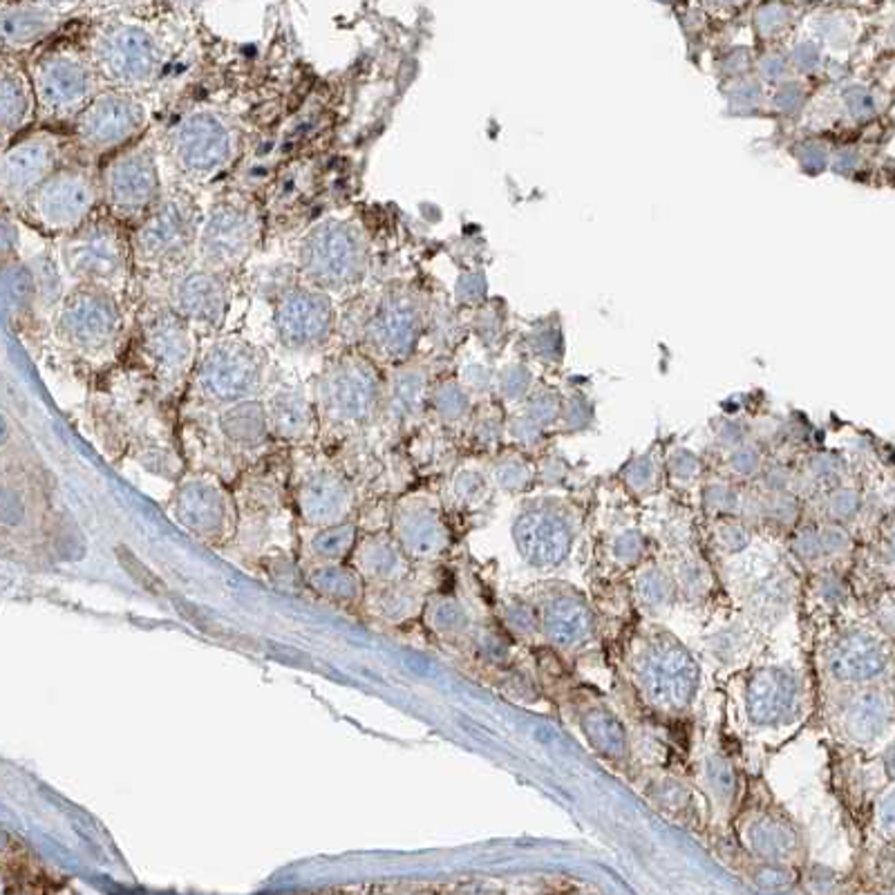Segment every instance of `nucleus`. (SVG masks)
<instances>
[{
    "instance_id": "1",
    "label": "nucleus",
    "mask_w": 895,
    "mask_h": 895,
    "mask_svg": "<svg viewBox=\"0 0 895 895\" xmlns=\"http://www.w3.org/2000/svg\"><path fill=\"white\" fill-rule=\"evenodd\" d=\"M300 268L319 289L341 291L361 283L368 268V244L354 224L325 219L300 247Z\"/></svg>"
},
{
    "instance_id": "2",
    "label": "nucleus",
    "mask_w": 895,
    "mask_h": 895,
    "mask_svg": "<svg viewBox=\"0 0 895 895\" xmlns=\"http://www.w3.org/2000/svg\"><path fill=\"white\" fill-rule=\"evenodd\" d=\"M701 671L692 654L671 636L652 639L639 658V681L647 699L660 707L683 709L699 690Z\"/></svg>"
},
{
    "instance_id": "3",
    "label": "nucleus",
    "mask_w": 895,
    "mask_h": 895,
    "mask_svg": "<svg viewBox=\"0 0 895 895\" xmlns=\"http://www.w3.org/2000/svg\"><path fill=\"white\" fill-rule=\"evenodd\" d=\"M68 276L81 285H108L121 281L128 262V244L112 222H85L61 247Z\"/></svg>"
},
{
    "instance_id": "4",
    "label": "nucleus",
    "mask_w": 895,
    "mask_h": 895,
    "mask_svg": "<svg viewBox=\"0 0 895 895\" xmlns=\"http://www.w3.org/2000/svg\"><path fill=\"white\" fill-rule=\"evenodd\" d=\"M170 155L187 175H213L234 155V130L219 115L198 110L172 128Z\"/></svg>"
},
{
    "instance_id": "5",
    "label": "nucleus",
    "mask_w": 895,
    "mask_h": 895,
    "mask_svg": "<svg viewBox=\"0 0 895 895\" xmlns=\"http://www.w3.org/2000/svg\"><path fill=\"white\" fill-rule=\"evenodd\" d=\"M198 240L195 206L184 195L162 200L134 234L132 251L142 264H164L182 258Z\"/></svg>"
},
{
    "instance_id": "6",
    "label": "nucleus",
    "mask_w": 895,
    "mask_h": 895,
    "mask_svg": "<svg viewBox=\"0 0 895 895\" xmlns=\"http://www.w3.org/2000/svg\"><path fill=\"white\" fill-rule=\"evenodd\" d=\"M117 302L102 285H81L61 305L59 334L81 351H104L119 334Z\"/></svg>"
},
{
    "instance_id": "7",
    "label": "nucleus",
    "mask_w": 895,
    "mask_h": 895,
    "mask_svg": "<svg viewBox=\"0 0 895 895\" xmlns=\"http://www.w3.org/2000/svg\"><path fill=\"white\" fill-rule=\"evenodd\" d=\"M102 189L108 206L119 217H134L157 206L159 170L148 146H134L112 157L104 170Z\"/></svg>"
},
{
    "instance_id": "8",
    "label": "nucleus",
    "mask_w": 895,
    "mask_h": 895,
    "mask_svg": "<svg viewBox=\"0 0 895 895\" xmlns=\"http://www.w3.org/2000/svg\"><path fill=\"white\" fill-rule=\"evenodd\" d=\"M99 191L93 177L83 170H57L36 189L29 206L45 229L76 231L87 222Z\"/></svg>"
},
{
    "instance_id": "9",
    "label": "nucleus",
    "mask_w": 895,
    "mask_h": 895,
    "mask_svg": "<svg viewBox=\"0 0 895 895\" xmlns=\"http://www.w3.org/2000/svg\"><path fill=\"white\" fill-rule=\"evenodd\" d=\"M97 61L104 74L117 85H146L159 72L162 48L151 32L123 25L102 36Z\"/></svg>"
},
{
    "instance_id": "10",
    "label": "nucleus",
    "mask_w": 895,
    "mask_h": 895,
    "mask_svg": "<svg viewBox=\"0 0 895 895\" xmlns=\"http://www.w3.org/2000/svg\"><path fill=\"white\" fill-rule=\"evenodd\" d=\"M146 123V108L126 93H104L76 117V134L85 148L106 153L123 146Z\"/></svg>"
},
{
    "instance_id": "11",
    "label": "nucleus",
    "mask_w": 895,
    "mask_h": 895,
    "mask_svg": "<svg viewBox=\"0 0 895 895\" xmlns=\"http://www.w3.org/2000/svg\"><path fill=\"white\" fill-rule=\"evenodd\" d=\"M34 93L40 110L63 119L81 115L93 102V72L72 55H50L38 61L34 76Z\"/></svg>"
},
{
    "instance_id": "12",
    "label": "nucleus",
    "mask_w": 895,
    "mask_h": 895,
    "mask_svg": "<svg viewBox=\"0 0 895 895\" xmlns=\"http://www.w3.org/2000/svg\"><path fill=\"white\" fill-rule=\"evenodd\" d=\"M258 238L255 217L236 204H222L211 211L198 238L200 258L213 272L231 268L251 253Z\"/></svg>"
},
{
    "instance_id": "13",
    "label": "nucleus",
    "mask_w": 895,
    "mask_h": 895,
    "mask_svg": "<svg viewBox=\"0 0 895 895\" xmlns=\"http://www.w3.org/2000/svg\"><path fill=\"white\" fill-rule=\"evenodd\" d=\"M334 325V307L319 287L287 291L276 307V332L283 345L309 349L325 343Z\"/></svg>"
},
{
    "instance_id": "14",
    "label": "nucleus",
    "mask_w": 895,
    "mask_h": 895,
    "mask_svg": "<svg viewBox=\"0 0 895 895\" xmlns=\"http://www.w3.org/2000/svg\"><path fill=\"white\" fill-rule=\"evenodd\" d=\"M423 332L417 298L408 291H392L377 307L366 330L368 345L383 358L408 356Z\"/></svg>"
},
{
    "instance_id": "15",
    "label": "nucleus",
    "mask_w": 895,
    "mask_h": 895,
    "mask_svg": "<svg viewBox=\"0 0 895 895\" xmlns=\"http://www.w3.org/2000/svg\"><path fill=\"white\" fill-rule=\"evenodd\" d=\"M59 146L52 134H32L16 142L3 157L0 184L8 202H25L55 172Z\"/></svg>"
},
{
    "instance_id": "16",
    "label": "nucleus",
    "mask_w": 895,
    "mask_h": 895,
    "mask_svg": "<svg viewBox=\"0 0 895 895\" xmlns=\"http://www.w3.org/2000/svg\"><path fill=\"white\" fill-rule=\"evenodd\" d=\"M172 305L189 323L217 327L227 311V287L213 268H193L177 278L172 287Z\"/></svg>"
},
{
    "instance_id": "17",
    "label": "nucleus",
    "mask_w": 895,
    "mask_h": 895,
    "mask_svg": "<svg viewBox=\"0 0 895 895\" xmlns=\"http://www.w3.org/2000/svg\"><path fill=\"white\" fill-rule=\"evenodd\" d=\"M797 681L784 667H761L748 681L745 707L756 726H775L797 703Z\"/></svg>"
},
{
    "instance_id": "18",
    "label": "nucleus",
    "mask_w": 895,
    "mask_h": 895,
    "mask_svg": "<svg viewBox=\"0 0 895 895\" xmlns=\"http://www.w3.org/2000/svg\"><path fill=\"white\" fill-rule=\"evenodd\" d=\"M517 542L528 562L537 566H553L569 556L571 528L556 513L533 511L517 524Z\"/></svg>"
},
{
    "instance_id": "19",
    "label": "nucleus",
    "mask_w": 895,
    "mask_h": 895,
    "mask_svg": "<svg viewBox=\"0 0 895 895\" xmlns=\"http://www.w3.org/2000/svg\"><path fill=\"white\" fill-rule=\"evenodd\" d=\"M888 665L886 649L871 634L854 632L844 636L831 656L833 677L848 683H862L880 677Z\"/></svg>"
},
{
    "instance_id": "20",
    "label": "nucleus",
    "mask_w": 895,
    "mask_h": 895,
    "mask_svg": "<svg viewBox=\"0 0 895 895\" xmlns=\"http://www.w3.org/2000/svg\"><path fill=\"white\" fill-rule=\"evenodd\" d=\"M258 374L255 356L247 345L227 341L215 345L202 368L204 383L219 394H229L247 387Z\"/></svg>"
},
{
    "instance_id": "21",
    "label": "nucleus",
    "mask_w": 895,
    "mask_h": 895,
    "mask_svg": "<svg viewBox=\"0 0 895 895\" xmlns=\"http://www.w3.org/2000/svg\"><path fill=\"white\" fill-rule=\"evenodd\" d=\"M144 341L159 366L166 368L184 366L193 349L189 321L175 309H157L153 313L144 327Z\"/></svg>"
},
{
    "instance_id": "22",
    "label": "nucleus",
    "mask_w": 895,
    "mask_h": 895,
    "mask_svg": "<svg viewBox=\"0 0 895 895\" xmlns=\"http://www.w3.org/2000/svg\"><path fill=\"white\" fill-rule=\"evenodd\" d=\"M545 630L560 647H575L594 634V613L575 596L556 598L545 616Z\"/></svg>"
},
{
    "instance_id": "23",
    "label": "nucleus",
    "mask_w": 895,
    "mask_h": 895,
    "mask_svg": "<svg viewBox=\"0 0 895 895\" xmlns=\"http://www.w3.org/2000/svg\"><path fill=\"white\" fill-rule=\"evenodd\" d=\"M891 726V703L882 692L858 694L844 712V732L856 743L878 741Z\"/></svg>"
},
{
    "instance_id": "24",
    "label": "nucleus",
    "mask_w": 895,
    "mask_h": 895,
    "mask_svg": "<svg viewBox=\"0 0 895 895\" xmlns=\"http://www.w3.org/2000/svg\"><path fill=\"white\" fill-rule=\"evenodd\" d=\"M748 844L754 856L773 864L792 860L799 850L795 828L775 815H761L748 826Z\"/></svg>"
},
{
    "instance_id": "25",
    "label": "nucleus",
    "mask_w": 895,
    "mask_h": 895,
    "mask_svg": "<svg viewBox=\"0 0 895 895\" xmlns=\"http://www.w3.org/2000/svg\"><path fill=\"white\" fill-rule=\"evenodd\" d=\"M34 102V83L23 72L8 68L3 72V90H0V115H3V130L8 138L29 121Z\"/></svg>"
},
{
    "instance_id": "26",
    "label": "nucleus",
    "mask_w": 895,
    "mask_h": 895,
    "mask_svg": "<svg viewBox=\"0 0 895 895\" xmlns=\"http://www.w3.org/2000/svg\"><path fill=\"white\" fill-rule=\"evenodd\" d=\"M582 730H585V737L600 754H607L613 759H620L626 754V732L622 724L616 719V714H611L609 709H602V707L589 709L585 716H582Z\"/></svg>"
},
{
    "instance_id": "27",
    "label": "nucleus",
    "mask_w": 895,
    "mask_h": 895,
    "mask_svg": "<svg viewBox=\"0 0 895 895\" xmlns=\"http://www.w3.org/2000/svg\"><path fill=\"white\" fill-rule=\"evenodd\" d=\"M724 99L726 112L730 117L750 119L756 115H764L768 108V90L756 76H743L724 83Z\"/></svg>"
},
{
    "instance_id": "28",
    "label": "nucleus",
    "mask_w": 895,
    "mask_h": 895,
    "mask_svg": "<svg viewBox=\"0 0 895 895\" xmlns=\"http://www.w3.org/2000/svg\"><path fill=\"white\" fill-rule=\"evenodd\" d=\"M52 27H55V16L45 10H36V8L10 10L3 19L5 43L16 45V48H23V45H29L43 38Z\"/></svg>"
},
{
    "instance_id": "29",
    "label": "nucleus",
    "mask_w": 895,
    "mask_h": 895,
    "mask_svg": "<svg viewBox=\"0 0 895 895\" xmlns=\"http://www.w3.org/2000/svg\"><path fill=\"white\" fill-rule=\"evenodd\" d=\"M811 102L809 87L801 79H786L775 85L768 95V108L781 119H797Z\"/></svg>"
},
{
    "instance_id": "30",
    "label": "nucleus",
    "mask_w": 895,
    "mask_h": 895,
    "mask_svg": "<svg viewBox=\"0 0 895 895\" xmlns=\"http://www.w3.org/2000/svg\"><path fill=\"white\" fill-rule=\"evenodd\" d=\"M530 351L547 363H560L564 354V334L558 319H545L528 332Z\"/></svg>"
},
{
    "instance_id": "31",
    "label": "nucleus",
    "mask_w": 895,
    "mask_h": 895,
    "mask_svg": "<svg viewBox=\"0 0 895 895\" xmlns=\"http://www.w3.org/2000/svg\"><path fill=\"white\" fill-rule=\"evenodd\" d=\"M636 594H639V600L643 602V607H647L652 611H658V609H665L669 605L675 589H671V582L663 571L649 569L639 577Z\"/></svg>"
},
{
    "instance_id": "32",
    "label": "nucleus",
    "mask_w": 895,
    "mask_h": 895,
    "mask_svg": "<svg viewBox=\"0 0 895 895\" xmlns=\"http://www.w3.org/2000/svg\"><path fill=\"white\" fill-rule=\"evenodd\" d=\"M792 23V10L784 3H766L754 12V32L759 38L773 40L788 32Z\"/></svg>"
},
{
    "instance_id": "33",
    "label": "nucleus",
    "mask_w": 895,
    "mask_h": 895,
    "mask_svg": "<svg viewBox=\"0 0 895 895\" xmlns=\"http://www.w3.org/2000/svg\"><path fill=\"white\" fill-rule=\"evenodd\" d=\"M792 157H795V162H797V166L803 175L818 177V175L828 170L833 153L820 140H803V142H797L792 146Z\"/></svg>"
},
{
    "instance_id": "34",
    "label": "nucleus",
    "mask_w": 895,
    "mask_h": 895,
    "mask_svg": "<svg viewBox=\"0 0 895 895\" xmlns=\"http://www.w3.org/2000/svg\"><path fill=\"white\" fill-rule=\"evenodd\" d=\"M754 76L766 87H775L792 76L788 55L779 50H766L754 57Z\"/></svg>"
},
{
    "instance_id": "35",
    "label": "nucleus",
    "mask_w": 895,
    "mask_h": 895,
    "mask_svg": "<svg viewBox=\"0 0 895 895\" xmlns=\"http://www.w3.org/2000/svg\"><path fill=\"white\" fill-rule=\"evenodd\" d=\"M788 59H790L792 72L806 79H811L824 70V52L815 40H799L788 52Z\"/></svg>"
},
{
    "instance_id": "36",
    "label": "nucleus",
    "mask_w": 895,
    "mask_h": 895,
    "mask_svg": "<svg viewBox=\"0 0 895 895\" xmlns=\"http://www.w3.org/2000/svg\"><path fill=\"white\" fill-rule=\"evenodd\" d=\"M842 106H844V112L854 121H867L878 110V104H875L871 90L858 83H850L848 87H844Z\"/></svg>"
},
{
    "instance_id": "37",
    "label": "nucleus",
    "mask_w": 895,
    "mask_h": 895,
    "mask_svg": "<svg viewBox=\"0 0 895 895\" xmlns=\"http://www.w3.org/2000/svg\"><path fill=\"white\" fill-rule=\"evenodd\" d=\"M117 558H119L121 566L128 571V575H130L134 582H138L140 587H144V589L151 592V594H168V589H166V585L162 582V577H157L130 549L119 547V549H117Z\"/></svg>"
},
{
    "instance_id": "38",
    "label": "nucleus",
    "mask_w": 895,
    "mask_h": 895,
    "mask_svg": "<svg viewBox=\"0 0 895 895\" xmlns=\"http://www.w3.org/2000/svg\"><path fill=\"white\" fill-rule=\"evenodd\" d=\"M752 72H754V57L745 48L726 50L719 59H716V74H719L724 83L750 76Z\"/></svg>"
},
{
    "instance_id": "39",
    "label": "nucleus",
    "mask_w": 895,
    "mask_h": 895,
    "mask_svg": "<svg viewBox=\"0 0 895 895\" xmlns=\"http://www.w3.org/2000/svg\"><path fill=\"white\" fill-rule=\"evenodd\" d=\"M528 417L535 423H540V426H551V423L560 421V417H562V398L551 390L535 392L528 401Z\"/></svg>"
},
{
    "instance_id": "40",
    "label": "nucleus",
    "mask_w": 895,
    "mask_h": 895,
    "mask_svg": "<svg viewBox=\"0 0 895 895\" xmlns=\"http://www.w3.org/2000/svg\"><path fill=\"white\" fill-rule=\"evenodd\" d=\"M475 332L477 336L486 343V345H496L504 338V319L502 313L496 309H481L477 313V323H475Z\"/></svg>"
},
{
    "instance_id": "41",
    "label": "nucleus",
    "mask_w": 895,
    "mask_h": 895,
    "mask_svg": "<svg viewBox=\"0 0 895 895\" xmlns=\"http://www.w3.org/2000/svg\"><path fill=\"white\" fill-rule=\"evenodd\" d=\"M707 779H709V786L716 792H719L724 799L732 797V792H735V773H732L728 761H724L719 756L709 759L707 761Z\"/></svg>"
},
{
    "instance_id": "42",
    "label": "nucleus",
    "mask_w": 895,
    "mask_h": 895,
    "mask_svg": "<svg viewBox=\"0 0 895 895\" xmlns=\"http://www.w3.org/2000/svg\"><path fill=\"white\" fill-rule=\"evenodd\" d=\"M530 383H533V377H530L528 368L522 366V363H513V366L504 368V372H502V377H500L502 392H504L506 396H511V398L524 396V394L530 390Z\"/></svg>"
},
{
    "instance_id": "43",
    "label": "nucleus",
    "mask_w": 895,
    "mask_h": 895,
    "mask_svg": "<svg viewBox=\"0 0 895 895\" xmlns=\"http://www.w3.org/2000/svg\"><path fill=\"white\" fill-rule=\"evenodd\" d=\"M643 551H645V540H643V535L636 533V530L622 533L618 540L613 542V556L622 562L639 560L643 556Z\"/></svg>"
},
{
    "instance_id": "44",
    "label": "nucleus",
    "mask_w": 895,
    "mask_h": 895,
    "mask_svg": "<svg viewBox=\"0 0 895 895\" xmlns=\"http://www.w3.org/2000/svg\"><path fill=\"white\" fill-rule=\"evenodd\" d=\"M486 291H488V287H486L484 274L470 272V274L462 276L460 283H457V298H460L462 302H466V305H479V302H484V300H486Z\"/></svg>"
},
{
    "instance_id": "45",
    "label": "nucleus",
    "mask_w": 895,
    "mask_h": 895,
    "mask_svg": "<svg viewBox=\"0 0 895 895\" xmlns=\"http://www.w3.org/2000/svg\"><path fill=\"white\" fill-rule=\"evenodd\" d=\"M562 417L571 428L587 426L592 421V403L582 394H573L562 406Z\"/></svg>"
},
{
    "instance_id": "46",
    "label": "nucleus",
    "mask_w": 895,
    "mask_h": 895,
    "mask_svg": "<svg viewBox=\"0 0 895 895\" xmlns=\"http://www.w3.org/2000/svg\"><path fill=\"white\" fill-rule=\"evenodd\" d=\"M716 535H719V545H724L728 551H741L750 542L745 526L739 522H724Z\"/></svg>"
},
{
    "instance_id": "47",
    "label": "nucleus",
    "mask_w": 895,
    "mask_h": 895,
    "mask_svg": "<svg viewBox=\"0 0 895 895\" xmlns=\"http://www.w3.org/2000/svg\"><path fill=\"white\" fill-rule=\"evenodd\" d=\"M818 34L826 45H833V48H839V45H844L848 40L846 23L842 19H835V16H824L818 23Z\"/></svg>"
},
{
    "instance_id": "48",
    "label": "nucleus",
    "mask_w": 895,
    "mask_h": 895,
    "mask_svg": "<svg viewBox=\"0 0 895 895\" xmlns=\"http://www.w3.org/2000/svg\"><path fill=\"white\" fill-rule=\"evenodd\" d=\"M761 464V455L754 445H737V451L730 457V466L739 475H752Z\"/></svg>"
},
{
    "instance_id": "49",
    "label": "nucleus",
    "mask_w": 895,
    "mask_h": 895,
    "mask_svg": "<svg viewBox=\"0 0 895 895\" xmlns=\"http://www.w3.org/2000/svg\"><path fill=\"white\" fill-rule=\"evenodd\" d=\"M862 164V155L856 148H839L831 157V168L835 175H854Z\"/></svg>"
},
{
    "instance_id": "50",
    "label": "nucleus",
    "mask_w": 895,
    "mask_h": 895,
    "mask_svg": "<svg viewBox=\"0 0 895 895\" xmlns=\"http://www.w3.org/2000/svg\"><path fill=\"white\" fill-rule=\"evenodd\" d=\"M858 496L854 490H839L831 498V515L837 520H846L856 513Z\"/></svg>"
},
{
    "instance_id": "51",
    "label": "nucleus",
    "mask_w": 895,
    "mask_h": 895,
    "mask_svg": "<svg viewBox=\"0 0 895 895\" xmlns=\"http://www.w3.org/2000/svg\"><path fill=\"white\" fill-rule=\"evenodd\" d=\"M795 551H797L799 558H803V560H818L820 556H824L820 533H803V535H799V540L795 542Z\"/></svg>"
},
{
    "instance_id": "52",
    "label": "nucleus",
    "mask_w": 895,
    "mask_h": 895,
    "mask_svg": "<svg viewBox=\"0 0 895 895\" xmlns=\"http://www.w3.org/2000/svg\"><path fill=\"white\" fill-rule=\"evenodd\" d=\"M878 824L884 833L895 835V788L888 790L878 806Z\"/></svg>"
},
{
    "instance_id": "53",
    "label": "nucleus",
    "mask_w": 895,
    "mask_h": 895,
    "mask_svg": "<svg viewBox=\"0 0 895 895\" xmlns=\"http://www.w3.org/2000/svg\"><path fill=\"white\" fill-rule=\"evenodd\" d=\"M671 473L679 479H692L699 473V460L690 451H679L669 462Z\"/></svg>"
},
{
    "instance_id": "54",
    "label": "nucleus",
    "mask_w": 895,
    "mask_h": 895,
    "mask_svg": "<svg viewBox=\"0 0 895 895\" xmlns=\"http://www.w3.org/2000/svg\"><path fill=\"white\" fill-rule=\"evenodd\" d=\"M685 799H688V792L677 781H663V786L658 788V801L663 806H669V809H681Z\"/></svg>"
},
{
    "instance_id": "55",
    "label": "nucleus",
    "mask_w": 895,
    "mask_h": 895,
    "mask_svg": "<svg viewBox=\"0 0 895 895\" xmlns=\"http://www.w3.org/2000/svg\"><path fill=\"white\" fill-rule=\"evenodd\" d=\"M652 477H654V462L649 457H643V460L634 462L630 473H626V479H630V484L636 486V488L647 486L652 481Z\"/></svg>"
},
{
    "instance_id": "56",
    "label": "nucleus",
    "mask_w": 895,
    "mask_h": 895,
    "mask_svg": "<svg viewBox=\"0 0 895 895\" xmlns=\"http://www.w3.org/2000/svg\"><path fill=\"white\" fill-rule=\"evenodd\" d=\"M705 498H707V504L712 509H728L735 502V492L728 486L716 484V486H709L705 490Z\"/></svg>"
},
{
    "instance_id": "57",
    "label": "nucleus",
    "mask_w": 895,
    "mask_h": 895,
    "mask_svg": "<svg viewBox=\"0 0 895 895\" xmlns=\"http://www.w3.org/2000/svg\"><path fill=\"white\" fill-rule=\"evenodd\" d=\"M705 571L699 566V564H685L683 569H681V582H683V587L685 589H690V592H701L703 587H705V575H703Z\"/></svg>"
},
{
    "instance_id": "58",
    "label": "nucleus",
    "mask_w": 895,
    "mask_h": 895,
    "mask_svg": "<svg viewBox=\"0 0 895 895\" xmlns=\"http://www.w3.org/2000/svg\"><path fill=\"white\" fill-rule=\"evenodd\" d=\"M878 873L884 882L895 884V846H886L878 858Z\"/></svg>"
},
{
    "instance_id": "59",
    "label": "nucleus",
    "mask_w": 895,
    "mask_h": 895,
    "mask_svg": "<svg viewBox=\"0 0 895 895\" xmlns=\"http://www.w3.org/2000/svg\"><path fill=\"white\" fill-rule=\"evenodd\" d=\"M719 439L730 443V445H741V439H743L741 426L739 423H724V430H719Z\"/></svg>"
},
{
    "instance_id": "60",
    "label": "nucleus",
    "mask_w": 895,
    "mask_h": 895,
    "mask_svg": "<svg viewBox=\"0 0 895 895\" xmlns=\"http://www.w3.org/2000/svg\"><path fill=\"white\" fill-rule=\"evenodd\" d=\"M884 766H886V771H888V775L891 777H895V743L886 750V756H884Z\"/></svg>"
},
{
    "instance_id": "61",
    "label": "nucleus",
    "mask_w": 895,
    "mask_h": 895,
    "mask_svg": "<svg viewBox=\"0 0 895 895\" xmlns=\"http://www.w3.org/2000/svg\"><path fill=\"white\" fill-rule=\"evenodd\" d=\"M52 5H61V3H72V0H48Z\"/></svg>"
},
{
    "instance_id": "62",
    "label": "nucleus",
    "mask_w": 895,
    "mask_h": 895,
    "mask_svg": "<svg viewBox=\"0 0 895 895\" xmlns=\"http://www.w3.org/2000/svg\"><path fill=\"white\" fill-rule=\"evenodd\" d=\"M719 3H735V0H719Z\"/></svg>"
},
{
    "instance_id": "63",
    "label": "nucleus",
    "mask_w": 895,
    "mask_h": 895,
    "mask_svg": "<svg viewBox=\"0 0 895 895\" xmlns=\"http://www.w3.org/2000/svg\"><path fill=\"white\" fill-rule=\"evenodd\" d=\"M846 3H854V0H846Z\"/></svg>"
}]
</instances>
